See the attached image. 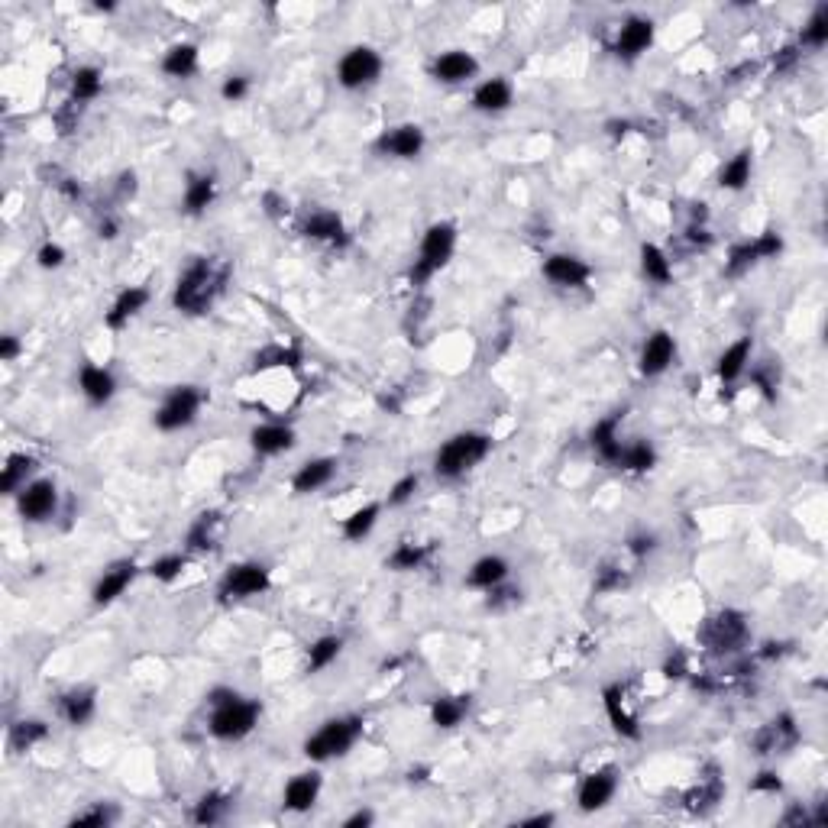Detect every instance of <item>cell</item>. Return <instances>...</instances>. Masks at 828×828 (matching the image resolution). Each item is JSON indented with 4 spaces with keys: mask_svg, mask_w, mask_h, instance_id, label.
I'll return each instance as SVG.
<instances>
[{
    "mask_svg": "<svg viewBox=\"0 0 828 828\" xmlns=\"http://www.w3.org/2000/svg\"><path fill=\"white\" fill-rule=\"evenodd\" d=\"M13 499H17V512L23 521L43 524L55 515V508H59V489H55L52 479H33V482H26Z\"/></svg>",
    "mask_w": 828,
    "mask_h": 828,
    "instance_id": "obj_11",
    "label": "cell"
},
{
    "mask_svg": "<svg viewBox=\"0 0 828 828\" xmlns=\"http://www.w3.org/2000/svg\"><path fill=\"white\" fill-rule=\"evenodd\" d=\"M828 43V4H819L799 33V49H822Z\"/></svg>",
    "mask_w": 828,
    "mask_h": 828,
    "instance_id": "obj_48",
    "label": "cell"
},
{
    "mask_svg": "<svg viewBox=\"0 0 828 828\" xmlns=\"http://www.w3.org/2000/svg\"><path fill=\"white\" fill-rule=\"evenodd\" d=\"M625 550H628V554H631L634 560L641 563V560H647V557H651L654 550H657V537H654V534H647V531H641V534H631V537H628V544H625Z\"/></svg>",
    "mask_w": 828,
    "mask_h": 828,
    "instance_id": "obj_55",
    "label": "cell"
},
{
    "mask_svg": "<svg viewBox=\"0 0 828 828\" xmlns=\"http://www.w3.org/2000/svg\"><path fill=\"white\" fill-rule=\"evenodd\" d=\"M783 790V780L777 770H761L754 780H751V793H761V796H777Z\"/></svg>",
    "mask_w": 828,
    "mask_h": 828,
    "instance_id": "obj_56",
    "label": "cell"
},
{
    "mask_svg": "<svg viewBox=\"0 0 828 828\" xmlns=\"http://www.w3.org/2000/svg\"><path fill=\"white\" fill-rule=\"evenodd\" d=\"M427 146V136L418 123H395V127L382 130L376 140V153L385 159H418Z\"/></svg>",
    "mask_w": 828,
    "mask_h": 828,
    "instance_id": "obj_13",
    "label": "cell"
},
{
    "mask_svg": "<svg viewBox=\"0 0 828 828\" xmlns=\"http://www.w3.org/2000/svg\"><path fill=\"white\" fill-rule=\"evenodd\" d=\"M256 372H266V369H298L305 363V356H301L298 347H285V343H272V347H262L256 353Z\"/></svg>",
    "mask_w": 828,
    "mask_h": 828,
    "instance_id": "obj_46",
    "label": "cell"
},
{
    "mask_svg": "<svg viewBox=\"0 0 828 828\" xmlns=\"http://www.w3.org/2000/svg\"><path fill=\"white\" fill-rule=\"evenodd\" d=\"M382 55L372 49V46H353L340 55V62H337V81H340V88H347V91H366L372 88L376 81L382 78Z\"/></svg>",
    "mask_w": 828,
    "mask_h": 828,
    "instance_id": "obj_9",
    "label": "cell"
},
{
    "mask_svg": "<svg viewBox=\"0 0 828 828\" xmlns=\"http://www.w3.org/2000/svg\"><path fill=\"white\" fill-rule=\"evenodd\" d=\"M512 104H515V88L502 75L479 81L473 91V110H479V114H505Z\"/></svg>",
    "mask_w": 828,
    "mask_h": 828,
    "instance_id": "obj_27",
    "label": "cell"
},
{
    "mask_svg": "<svg viewBox=\"0 0 828 828\" xmlns=\"http://www.w3.org/2000/svg\"><path fill=\"white\" fill-rule=\"evenodd\" d=\"M188 567V554H162L159 560L149 563V576L156 579V583H175L178 576L185 573Z\"/></svg>",
    "mask_w": 828,
    "mask_h": 828,
    "instance_id": "obj_50",
    "label": "cell"
},
{
    "mask_svg": "<svg viewBox=\"0 0 828 828\" xmlns=\"http://www.w3.org/2000/svg\"><path fill=\"white\" fill-rule=\"evenodd\" d=\"M372 822H376V812H372V809H356L353 816L343 819V828H369Z\"/></svg>",
    "mask_w": 828,
    "mask_h": 828,
    "instance_id": "obj_61",
    "label": "cell"
},
{
    "mask_svg": "<svg viewBox=\"0 0 828 828\" xmlns=\"http://www.w3.org/2000/svg\"><path fill=\"white\" fill-rule=\"evenodd\" d=\"M59 715L72 728H85L98 715V689L94 686H75L59 696Z\"/></svg>",
    "mask_w": 828,
    "mask_h": 828,
    "instance_id": "obj_25",
    "label": "cell"
},
{
    "mask_svg": "<svg viewBox=\"0 0 828 828\" xmlns=\"http://www.w3.org/2000/svg\"><path fill=\"white\" fill-rule=\"evenodd\" d=\"M492 453V437L482 431H460L447 437L434 453V476L437 479H463L469 469H476Z\"/></svg>",
    "mask_w": 828,
    "mask_h": 828,
    "instance_id": "obj_3",
    "label": "cell"
},
{
    "mask_svg": "<svg viewBox=\"0 0 828 828\" xmlns=\"http://www.w3.org/2000/svg\"><path fill=\"white\" fill-rule=\"evenodd\" d=\"M117 819H120V809L114 803H91L88 809L75 812V816L68 819V825H72V828H88V825L107 828V825H114Z\"/></svg>",
    "mask_w": 828,
    "mask_h": 828,
    "instance_id": "obj_49",
    "label": "cell"
},
{
    "mask_svg": "<svg viewBox=\"0 0 828 828\" xmlns=\"http://www.w3.org/2000/svg\"><path fill=\"white\" fill-rule=\"evenodd\" d=\"M363 715H337V719H327L314 735L305 738L301 751H305L308 761L314 764H327L334 757H343L353 751V744L363 738Z\"/></svg>",
    "mask_w": 828,
    "mask_h": 828,
    "instance_id": "obj_4",
    "label": "cell"
},
{
    "mask_svg": "<svg viewBox=\"0 0 828 828\" xmlns=\"http://www.w3.org/2000/svg\"><path fill=\"white\" fill-rule=\"evenodd\" d=\"M149 288L146 285H127V288H120L117 298L110 301V308L104 314V327L107 330H123L127 327L133 317H140L149 305Z\"/></svg>",
    "mask_w": 828,
    "mask_h": 828,
    "instance_id": "obj_20",
    "label": "cell"
},
{
    "mask_svg": "<svg viewBox=\"0 0 828 828\" xmlns=\"http://www.w3.org/2000/svg\"><path fill=\"white\" fill-rule=\"evenodd\" d=\"M621 421H625V411H612L609 418H599L589 431V447L596 450V457L605 466H615L621 453Z\"/></svg>",
    "mask_w": 828,
    "mask_h": 828,
    "instance_id": "obj_24",
    "label": "cell"
},
{
    "mask_svg": "<svg viewBox=\"0 0 828 828\" xmlns=\"http://www.w3.org/2000/svg\"><path fill=\"white\" fill-rule=\"evenodd\" d=\"M117 230H120L117 220H114V217H104V220H101V227H98V237H101V240H114V237H117Z\"/></svg>",
    "mask_w": 828,
    "mask_h": 828,
    "instance_id": "obj_62",
    "label": "cell"
},
{
    "mask_svg": "<svg viewBox=\"0 0 828 828\" xmlns=\"http://www.w3.org/2000/svg\"><path fill=\"white\" fill-rule=\"evenodd\" d=\"M664 673L673 676V680H680V676H686V673H689V667H686V654H683V651L670 654L667 664H664Z\"/></svg>",
    "mask_w": 828,
    "mask_h": 828,
    "instance_id": "obj_60",
    "label": "cell"
},
{
    "mask_svg": "<svg viewBox=\"0 0 828 828\" xmlns=\"http://www.w3.org/2000/svg\"><path fill=\"white\" fill-rule=\"evenodd\" d=\"M334 476H337V460L334 457H314V460L298 466V473L292 476V492L295 495L321 492L324 486L334 482Z\"/></svg>",
    "mask_w": 828,
    "mask_h": 828,
    "instance_id": "obj_30",
    "label": "cell"
},
{
    "mask_svg": "<svg viewBox=\"0 0 828 828\" xmlns=\"http://www.w3.org/2000/svg\"><path fill=\"white\" fill-rule=\"evenodd\" d=\"M722 796H725V783L712 767V777H699V783L683 796V803L689 812H709L722 803Z\"/></svg>",
    "mask_w": 828,
    "mask_h": 828,
    "instance_id": "obj_38",
    "label": "cell"
},
{
    "mask_svg": "<svg viewBox=\"0 0 828 828\" xmlns=\"http://www.w3.org/2000/svg\"><path fill=\"white\" fill-rule=\"evenodd\" d=\"M379 515H382V505L379 502H369L363 508H356V512H350L347 518H343V537L353 544H360L366 541V537L372 534V528L379 524Z\"/></svg>",
    "mask_w": 828,
    "mask_h": 828,
    "instance_id": "obj_44",
    "label": "cell"
},
{
    "mask_svg": "<svg viewBox=\"0 0 828 828\" xmlns=\"http://www.w3.org/2000/svg\"><path fill=\"white\" fill-rule=\"evenodd\" d=\"M272 586V573L266 563H256V560H243V563H233V567L224 570L217 583V602L220 605H233V602H246L253 596H262Z\"/></svg>",
    "mask_w": 828,
    "mask_h": 828,
    "instance_id": "obj_7",
    "label": "cell"
},
{
    "mask_svg": "<svg viewBox=\"0 0 828 828\" xmlns=\"http://www.w3.org/2000/svg\"><path fill=\"white\" fill-rule=\"evenodd\" d=\"M799 744V728H796V719L790 712H783L777 715V719H770L767 725H761L754 731V738H751V748L754 754H783V751H790Z\"/></svg>",
    "mask_w": 828,
    "mask_h": 828,
    "instance_id": "obj_14",
    "label": "cell"
},
{
    "mask_svg": "<svg viewBox=\"0 0 828 828\" xmlns=\"http://www.w3.org/2000/svg\"><path fill=\"white\" fill-rule=\"evenodd\" d=\"M136 573H140V567H136L133 560H117V563H110V567L98 576V583H94L91 589V602L98 605V609H104V605H114L123 592H127L133 586V579Z\"/></svg>",
    "mask_w": 828,
    "mask_h": 828,
    "instance_id": "obj_17",
    "label": "cell"
},
{
    "mask_svg": "<svg viewBox=\"0 0 828 828\" xmlns=\"http://www.w3.org/2000/svg\"><path fill=\"white\" fill-rule=\"evenodd\" d=\"M618 783H621V774H618V767H599V770H592V774L583 777V783H579V790H576V806L579 812H599L605 809L615 799L618 793Z\"/></svg>",
    "mask_w": 828,
    "mask_h": 828,
    "instance_id": "obj_12",
    "label": "cell"
},
{
    "mask_svg": "<svg viewBox=\"0 0 828 828\" xmlns=\"http://www.w3.org/2000/svg\"><path fill=\"white\" fill-rule=\"evenodd\" d=\"M783 253V237L777 230H764L757 233L754 240H741L728 250V259H725V275L728 279H738V275L751 272L757 262H770Z\"/></svg>",
    "mask_w": 828,
    "mask_h": 828,
    "instance_id": "obj_10",
    "label": "cell"
},
{
    "mask_svg": "<svg viewBox=\"0 0 828 828\" xmlns=\"http://www.w3.org/2000/svg\"><path fill=\"white\" fill-rule=\"evenodd\" d=\"M250 447L256 457L269 460L279 457V453H288L295 447V431L282 421H269V424H256L250 431Z\"/></svg>",
    "mask_w": 828,
    "mask_h": 828,
    "instance_id": "obj_23",
    "label": "cell"
},
{
    "mask_svg": "<svg viewBox=\"0 0 828 828\" xmlns=\"http://www.w3.org/2000/svg\"><path fill=\"white\" fill-rule=\"evenodd\" d=\"M36 262L43 269H59L62 262H65V250H62L59 243H43V246H39V253H36Z\"/></svg>",
    "mask_w": 828,
    "mask_h": 828,
    "instance_id": "obj_57",
    "label": "cell"
},
{
    "mask_svg": "<svg viewBox=\"0 0 828 828\" xmlns=\"http://www.w3.org/2000/svg\"><path fill=\"white\" fill-rule=\"evenodd\" d=\"M230 266L217 256H195L188 266L178 272L172 288V308L178 314L201 317L214 308V301L227 288Z\"/></svg>",
    "mask_w": 828,
    "mask_h": 828,
    "instance_id": "obj_1",
    "label": "cell"
},
{
    "mask_svg": "<svg viewBox=\"0 0 828 828\" xmlns=\"http://www.w3.org/2000/svg\"><path fill=\"white\" fill-rule=\"evenodd\" d=\"M657 466V447L651 440H628V444H621V453L615 460V469H625V473H651Z\"/></svg>",
    "mask_w": 828,
    "mask_h": 828,
    "instance_id": "obj_36",
    "label": "cell"
},
{
    "mask_svg": "<svg viewBox=\"0 0 828 828\" xmlns=\"http://www.w3.org/2000/svg\"><path fill=\"white\" fill-rule=\"evenodd\" d=\"M751 356H754V340L751 337H741L735 343H728V347L722 350V356H719V366H715L722 385H735L744 372H748Z\"/></svg>",
    "mask_w": 828,
    "mask_h": 828,
    "instance_id": "obj_32",
    "label": "cell"
},
{
    "mask_svg": "<svg viewBox=\"0 0 828 828\" xmlns=\"http://www.w3.org/2000/svg\"><path fill=\"white\" fill-rule=\"evenodd\" d=\"M544 279L560 288H586L592 279V269L586 259L573 253H554L544 259Z\"/></svg>",
    "mask_w": 828,
    "mask_h": 828,
    "instance_id": "obj_21",
    "label": "cell"
},
{
    "mask_svg": "<svg viewBox=\"0 0 828 828\" xmlns=\"http://www.w3.org/2000/svg\"><path fill=\"white\" fill-rule=\"evenodd\" d=\"M431 554H434L431 544L402 541L389 557H385V570H392V573H414V570H421L427 560H431Z\"/></svg>",
    "mask_w": 828,
    "mask_h": 828,
    "instance_id": "obj_39",
    "label": "cell"
},
{
    "mask_svg": "<svg viewBox=\"0 0 828 828\" xmlns=\"http://www.w3.org/2000/svg\"><path fill=\"white\" fill-rule=\"evenodd\" d=\"M418 489H421V476L418 473H405L389 489V499H385V505H389V508H402V505H408L414 499V492H418Z\"/></svg>",
    "mask_w": 828,
    "mask_h": 828,
    "instance_id": "obj_52",
    "label": "cell"
},
{
    "mask_svg": "<svg viewBox=\"0 0 828 828\" xmlns=\"http://www.w3.org/2000/svg\"><path fill=\"white\" fill-rule=\"evenodd\" d=\"M20 353H23L20 337H13V334H4V337H0V363H13Z\"/></svg>",
    "mask_w": 828,
    "mask_h": 828,
    "instance_id": "obj_58",
    "label": "cell"
},
{
    "mask_svg": "<svg viewBox=\"0 0 828 828\" xmlns=\"http://www.w3.org/2000/svg\"><path fill=\"white\" fill-rule=\"evenodd\" d=\"M631 583V576L625 573V570H618V567H612V563H605V567L599 570V576H596V589L599 596H609V592H621Z\"/></svg>",
    "mask_w": 828,
    "mask_h": 828,
    "instance_id": "obj_53",
    "label": "cell"
},
{
    "mask_svg": "<svg viewBox=\"0 0 828 828\" xmlns=\"http://www.w3.org/2000/svg\"><path fill=\"white\" fill-rule=\"evenodd\" d=\"M343 654V638L340 634H324V638H317L311 647H308V673H321L327 670L334 660Z\"/></svg>",
    "mask_w": 828,
    "mask_h": 828,
    "instance_id": "obj_47",
    "label": "cell"
},
{
    "mask_svg": "<svg viewBox=\"0 0 828 828\" xmlns=\"http://www.w3.org/2000/svg\"><path fill=\"white\" fill-rule=\"evenodd\" d=\"M554 822H557V816H554V812H541V816L521 819V825H524V828H541V825H554Z\"/></svg>",
    "mask_w": 828,
    "mask_h": 828,
    "instance_id": "obj_63",
    "label": "cell"
},
{
    "mask_svg": "<svg viewBox=\"0 0 828 828\" xmlns=\"http://www.w3.org/2000/svg\"><path fill=\"white\" fill-rule=\"evenodd\" d=\"M49 735H52L49 722H43V719H20V722H13L10 731H7V748L13 754H26V751H33L36 744L49 741Z\"/></svg>",
    "mask_w": 828,
    "mask_h": 828,
    "instance_id": "obj_34",
    "label": "cell"
},
{
    "mask_svg": "<svg viewBox=\"0 0 828 828\" xmlns=\"http://www.w3.org/2000/svg\"><path fill=\"white\" fill-rule=\"evenodd\" d=\"M246 94H250V75H230V78H224V85H220V98L227 104H240Z\"/></svg>",
    "mask_w": 828,
    "mask_h": 828,
    "instance_id": "obj_54",
    "label": "cell"
},
{
    "mask_svg": "<svg viewBox=\"0 0 828 828\" xmlns=\"http://www.w3.org/2000/svg\"><path fill=\"white\" fill-rule=\"evenodd\" d=\"M654 30H657V26H654L651 17H628L625 23L618 26L612 52L618 55V59H625V62L641 59V55L654 46Z\"/></svg>",
    "mask_w": 828,
    "mask_h": 828,
    "instance_id": "obj_15",
    "label": "cell"
},
{
    "mask_svg": "<svg viewBox=\"0 0 828 828\" xmlns=\"http://www.w3.org/2000/svg\"><path fill=\"white\" fill-rule=\"evenodd\" d=\"M751 372V382H754V389H761L767 402H774L777 398V385H780V372L770 366V363H761V366H748Z\"/></svg>",
    "mask_w": 828,
    "mask_h": 828,
    "instance_id": "obj_51",
    "label": "cell"
},
{
    "mask_svg": "<svg viewBox=\"0 0 828 828\" xmlns=\"http://www.w3.org/2000/svg\"><path fill=\"white\" fill-rule=\"evenodd\" d=\"M204 408V392L198 385H175V389L162 398V405L156 408L153 414V424L156 431L162 434H175V431H185L198 421V414Z\"/></svg>",
    "mask_w": 828,
    "mask_h": 828,
    "instance_id": "obj_8",
    "label": "cell"
},
{
    "mask_svg": "<svg viewBox=\"0 0 828 828\" xmlns=\"http://www.w3.org/2000/svg\"><path fill=\"white\" fill-rule=\"evenodd\" d=\"M676 360V340L670 330H654L651 337L644 340L641 356H638V369L644 379H657L673 366Z\"/></svg>",
    "mask_w": 828,
    "mask_h": 828,
    "instance_id": "obj_18",
    "label": "cell"
},
{
    "mask_svg": "<svg viewBox=\"0 0 828 828\" xmlns=\"http://www.w3.org/2000/svg\"><path fill=\"white\" fill-rule=\"evenodd\" d=\"M751 175H754V153L751 149H741V153H735L719 169V185L725 191H744L751 185Z\"/></svg>",
    "mask_w": 828,
    "mask_h": 828,
    "instance_id": "obj_41",
    "label": "cell"
},
{
    "mask_svg": "<svg viewBox=\"0 0 828 828\" xmlns=\"http://www.w3.org/2000/svg\"><path fill=\"white\" fill-rule=\"evenodd\" d=\"M321 790H324V777L317 774V770L295 774L292 780L285 783V790H282V809L285 812H295V816H305V812H311L317 806Z\"/></svg>",
    "mask_w": 828,
    "mask_h": 828,
    "instance_id": "obj_19",
    "label": "cell"
},
{
    "mask_svg": "<svg viewBox=\"0 0 828 828\" xmlns=\"http://www.w3.org/2000/svg\"><path fill=\"white\" fill-rule=\"evenodd\" d=\"M476 72H479L476 55L466 49H447L431 62V75L437 81H444V85H463V81L476 78Z\"/></svg>",
    "mask_w": 828,
    "mask_h": 828,
    "instance_id": "obj_22",
    "label": "cell"
},
{
    "mask_svg": "<svg viewBox=\"0 0 828 828\" xmlns=\"http://www.w3.org/2000/svg\"><path fill=\"white\" fill-rule=\"evenodd\" d=\"M453 253H457V227L450 220H437V224L424 230L418 256H414L408 269V282L414 288H424L453 259Z\"/></svg>",
    "mask_w": 828,
    "mask_h": 828,
    "instance_id": "obj_5",
    "label": "cell"
},
{
    "mask_svg": "<svg viewBox=\"0 0 828 828\" xmlns=\"http://www.w3.org/2000/svg\"><path fill=\"white\" fill-rule=\"evenodd\" d=\"M696 638L712 654H738L741 647L748 644L751 628H748V618H744L741 612L722 609V612H715V615H709L706 621H702Z\"/></svg>",
    "mask_w": 828,
    "mask_h": 828,
    "instance_id": "obj_6",
    "label": "cell"
},
{
    "mask_svg": "<svg viewBox=\"0 0 828 828\" xmlns=\"http://www.w3.org/2000/svg\"><path fill=\"white\" fill-rule=\"evenodd\" d=\"M201 49L195 43H175L162 55V72L169 78H191L198 72Z\"/></svg>",
    "mask_w": 828,
    "mask_h": 828,
    "instance_id": "obj_37",
    "label": "cell"
},
{
    "mask_svg": "<svg viewBox=\"0 0 828 828\" xmlns=\"http://www.w3.org/2000/svg\"><path fill=\"white\" fill-rule=\"evenodd\" d=\"M78 389H81V395L88 398V405L104 408L110 398L117 395V379H114V372L110 369L85 363L78 369Z\"/></svg>",
    "mask_w": 828,
    "mask_h": 828,
    "instance_id": "obj_29",
    "label": "cell"
},
{
    "mask_svg": "<svg viewBox=\"0 0 828 828\" xmlns=\"http://www.w3.org/2000/svg\"><path fill=\"white\" fill-rule=\"evenodd\" d=\"M505 579H508V560L499 557V554H486V557H479L473 567H469L466 586L479 589V592H492L495 586H502Z\"/></svg>",
    "mask_w": 828,
    "mask_h": 828,
    "instance_id": "obj_33",
    "label": "cell"
},
{
    "mask_svg": "<svg viewBox=\"0 0 828 828\" xmlns=\"http://www.w3.org/2000/svg\"><path fill=\"white\" fill-rule=\"evenodd\" d=\"M301 237H308V240H317V243H327V246H337V250H343V246H350V227H347V220H343L337 211H311L305 220H301Z\"/></svg>",
    "mask_w": 828,
    "mask_h": 828,
    "instance_id": "obj_16",
    "label": "cell"
},
{
    "mask_svg": "<svg viewBox=\"0 0 828 828\" xmlns=\"http://www.w3.org/2000/svg\"><path fill=\"white\" fill-rule=\"evenodd\" d=\"M230 809H233V799L227 793H220V790H211L195 803L191 819H195L198 825H220L230 816Z\"/></svg>",
    "mask_w": 828,
    "mask_h": 828,
    "instance_id": "obj_45",
    "label": "cell"
},
{
    "mask_svg": "<svg viewBox=\"0 0 828 828\" xmlns=\"http://www.w3.org/2000/svg\"><path fill=\"white\" fill-rule=\"evenodd\" d=\"M799 52H803L799 46H783V49L777 52V59H774V72H777V75H780V72H790V68L799 62Z\"/></svg>",
    "mask_w": 828,
    "mask_h": 828,
    "instance_id": "obj_59",
    "label": "cell"
},
{
    "mask_svg": "<svg viewBox=\"0 0 828 828\" xmlns=\"http://www.w3.org/2000/svg\"><path fill=\"white\" fill-rule=\"evenodd\" d=\"M466 715H469V696H437L431 702V725L440 731L463 725Z\"/></svg>",
    "mask_w": 828,
    "mask_h": 828,
    "instance_id": "obj_40",
    "label": "cell"
},
{
    "mask_svg": "<svg viewBox=\"0 0 828 828\" xmlns=\"http://www.w3.org/2000/svg\"><path fill=\"white\" fill-rule=\"evenodd\" d=\"M36 466H39V460L33 457V453H10L7 463H4V473H0V492L17 495L26 482H33Z\"/></svg>",
    "mask_w": 828,
    "mask_h": 828,
    "instance_id": "obj_35",
    "label": "cell"
},
{
    "mask_svg": "<svg viewBox=\"0 0 828 828\" xmlns=\"http://www.w3.org/2000/svg\"><path fill=\"white\" fill-rule=\"evenodd\" d=\"M217 201V175L214 172H188L185 195H182V214L201 217L211 211Z\"/></svg>",
    "mask_w": 828,
    "mask_h": 828,
    "instance_id": "obj_26",
    "label": "cell"
},
{
    "mask_svg": "<svg viewBox=\"0 0 828 828\" xmlns=\"http://www.w3.org/2000/svg\"><path fill=\"white\" fill-rule=\"evenodd\" d=\"M641 272L647 282H654L660 288L673 282V262L657 243H641Z\"/></svg>",
    "mask_w": 828,
    "mask_h": 828,
    "instance_id": "obj_42",
    "label": "cell"
},
{
    "mask_svg": "<svg viewBox=\"0 0 828 828\" xmlns=\"http://www.w3.org/2000/svg\"><path fill=\"white\" fill-rule=\"evenodd\" d=\"M602 709H605V715H609L612 728L618 731L621 738L641 741V725H638V719H634V715L628 712L625 689H621L618 683H612V686L602 689Z\"/></svg>",
    "mask_w": 828,
    "mask_h": 828,
    "instance_id": "obj_28",
    "label": "cell"
},
{
    "mask_svg": "<svg viewBox=\"0 0 828 828\" xmlns=\"http://www.w3.org/2000/svg\"><path fill=\"white\" fill-rule=\"evenodd\" d=\"M207 706H211V715H207V731H211L217 741L250 738L256 731V725H259V715H262V706L256 699H246L230 686L211 689V693H207Z\"/></svg>",
    "mask_w": 828,
    "mask_h": 828,
    "instance_id": "obj_2",
    "label": "cell"
},
{
    "mask_svg": "<svg viewBox=\"0 0 828 828\" xmlns=\"http://www.w3.org/2000/svg\"><path fill=\"white\" fill-rule=\"evenodd\" d=\"M104 94V72L98 65H81L75 68V75H72V101L75 104H91V101H98Z\"/></svg>",
    "mask_w": 828,
    "mask_h": 828,
    "instance_id": "obj_43",
    "label": "cell"
},
{
    "mask_svg": "<svg viewBox=\"0 0 828 828\" xmlns=\"http://www.w3.org/2000/svg\"><path fill=\"white\" fill-rule=\"evenodd\" d=\"M220 531H224V512H201L195 521H191V528L185 534V547L188 554H207V550H214L217 541H220Z\"/></svg>",
    "mask_w": 828,
    "mask_h": 828,
    "instance_id": "obj_31",
    "label": "cell"
}]
</instances>
